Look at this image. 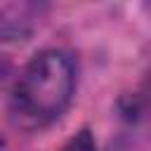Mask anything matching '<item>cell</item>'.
I'll return each instance as SVG.
<instances>
[{"mask_svg":"<svg viewBox=\"0 0 151 151\" xmlns=\"http://www.w3.org/2000/svg\"><path fill=\"white\" fill-rule=\"evenodd\" d=\"M31 28L33 24L21 14V9L19 14H12V7L0 12V40H24L31 33Z\"/></svg>","mask_w":151,"mask_h":151,"instance_id":"2","label":"cell"},{"mask_svg":"<svg viewBox=\"0 0 151 151\" xmlns=\"http://www.w3.org/2000/svg\"><path fill=\"white\" fill-rule=\"evenodd\" d=\"M73 90V59L61 50H42L24 66L14 85L12 120L24 130L45 127L66 111Z\"/></svg>","mask_w":151,"mask_h":151,"instance_id":"1","label":"cell"},{"mask_svg":"<svg viewBox=\"0 0 151 151\" xmlns=\"http://www.w3.org/2000/svg\"><path fill=\"white\" fill-rule=\"evenodd\" d=\"M61 151H97V142H94V137H92L90 130H80L78 134H73L64 144Z\"/></svg>","mask_w":151,"mask_h":151,"instance_id":"3","label":"cell"}]
</instances>
